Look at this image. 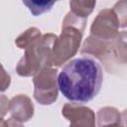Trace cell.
Masks as SVG:
<instances>
[{"label":"cell","mask_w":127,"mask_h":127,"mask_svg":"<svg viewBox=\"0 0 127 127\" xmlns=\"http://www.w3.org/2000/svg\"><path fill=\"white\" fill-rule=\"evenodd\" d=\"M126 6H127V3L126 1L122 0V1H119L117 2L112 10L114 11V13L116 14L118 20H119V23H120V28H125L126 27V24H127V12H126Z\"/></svg>","instance_id":"obj_14"},{"label":"cell","mask_w":127,"mask_h":127,"mask_svg":"<svg viewBox=\"0 0 127 127\" xmlns=\"http://www.w3.org/2000/svg\"><path fill=\"white\" fill-rule=\"evenodd\" d=\"M124 113L121 114L117 108L112 106H104L96 112V124L98 127L112 123L124 124Z\"/></svg>","instance_id":"obj_10"},{"label":"cell","mask_w":127,"mask_h":127,"mask_svg":"<svg viewBox=\"0 0 127 127\" xmlns=\"http://www.w3.org/2000/svg\"><path fill=\"white\" fill-rule=\"evenodd\" d=\"M57 35L47 33L41 36L35 43L25 50V54L16 65V71L20 76H34L43 69L51 68L52 49Z\"/></svg>","instance_id":"obj_3"},{"label":"cell","mask_w":127,"mask_h":127,"mask_svg":"<svg viewBox=\"0 0 127 127\" xmlns=\"http://www.w3.org/2000/svg\"><path fill=\"white\" fill-rule=\"evenodd\" d=\"M62 114L69 121L68 127H95L94 112L82 104L65 103L62 108Z\"/></svg>","instance_id":"obj_7"},{"label":"cell","mask_w":127,"mask_h":127,"mask_svg":"<svg viewBox=\"0 0 127 127\" xmlns=\"http://www.w3.org/2000/svg\"><path fill=\"white\" fill-rule=\"evenodd\" d=\"M42 36L41 31L36 27H31L27 29L24 33H22L18 38L15 40V44L19 49L26 50L29 48L33 43H35L38 39H40Z\"/></svg>","instance_id":"obj_12"},{"label":"cell","mask_w":127,"mask_h":127,"mask_svg":"<svg viewBox=\"0 0 127 127\" xmlns=\"http://www.w3.org/2000/svg\"><path fill=\"white\" fill-rule=\"evenodd\" d=\"M8 105H9V99L6 95L0 94V117L3 118L7 112H8Z\"/></svg>","instance_id":"obj_16"},{"label":"cell","mask_w":127,"mask_h":127,"mask_svg":"<svg viewBox=\"0 0 127 127\" xmlns=\"http://www.w3.org/2000/svg\"><path fill=\"white\" fill-rule=\"evenodd\" d=\"M10 84H11V76L5 70L3 65L0 64V92L7 90Z\"/></svg>","instance_id":"obj_15"},{"label":"cell","mask_w":127,"mask_h":127,"mask_svg":"<svg viewBox=\"0 0 127 127\" xmlns=\"http://www.w3.org/2000/svg\"><path fill=\"white\" fill-rule=\"evenodd\" d=\"M0 127H8V123L6 120L0 117Z\"/></svg>","instance_id":"obj_19"},{"label":"cell","mask_w":127,"mask_h":127,"mask_svg":"<svg viewBox=\"0 0 127 127\" xmlns=\"http://www.w3.org/2000/svg\"><path fill=\"white\" fill-rule=\"evenodd\" d=\"M58 69L51 67L38 72L33 77L34 98L42 105L53 104L59 95L57 82Z\"/></svg>","instance_id":"obj_4"},{"label":"cell","mask_w":127,"mask_h":127,"mask_svg":"<svg viewBox=\"0 0 127 127\" xmlns=\"http://www.w3.org/2000/svg\"><path fill=\"white\" fill-rule=\"evenodd\" d=\"M34 104L26 94H18L9 100L8 112L12 119L25 123L34 116Z\"/></svg>","instance_id":"obj_8"},{"label":"cell","mask_w":127,"mask_h":127,"mask_svg":"<svg viewBox=\"0 0 127 127\" xmlns=\"http://www.w3.org/2000/svg\"><path fill=\"white\" fill-rule=\"evenodd\" d=\"M120 23L112 9L101 10L90 26V36L103 41H112L119 34Z\"/></svg>","instance_id":"obj_5"},{"label":"cell","mask_w":127,"mask_h":127,"mask_svg":"<svg viewBox=\"0 0 127 127\" xmlns=\"http://www.w3.org/2000/svg\"><path fill=\"white\" fill-rule=\"evenodd\" d=\"M86 20L80 19L68 12L63 20L62 32L57 36L52 49L53 65L57 67L66 64L78 52Z\"/></svg>","instance_id":"obj_2"},{"label":"cell","mask_w":127,"mask_h":127,"mask_svg":"<svg viewBox=\"0 0 127 127\" xmlns=\"http://www.w3.org/2000/svg\"><path fill=\"white\" fill-rule=\"evenodd\" d=\"M23 4L27 6L30 12L34 16H40L46 12L51 11L56 4L55 1H23Z\"/></svg>","instance_id":"obj_13"},{"label":"cell","mask_w":127,"mask_h":127,"mask_svg":"<svg viewBox=\"0 0 127 127\" xmlns=\"http://www.w3.org/2000/svg\"><path fill=\"white\" fill-rule=\"evenodd\" d=\"M102 81L101 65L88 56L68 61L57 77L59 90L67 100L75 104L92 100L98 94Z\"/></svg>","instance_id":"obj_1"},{"label":"cell","mask_w":127,"mask_h":127,"mask_svg":"<svg viewBox=\"0 0 127 127\" xmlns=\"http://www.w3.org/2000/svg\"><path fill=\"white\" fill-rule=\"evenodd\" d=\"M109 72L119 71L126 65V32L122 31L111 41L105 56L100 61Z\"/></svg>","instance_id":"obj_6"},{"label":"cell","mask_w":127,"mask_h":127,"mask_svg":"<svg viewBox=\"0 0 127 127\" xmlns=\"http://www.w3.org/2000/svg\"><path fill=\"white\" fill-rule=\"evenodd\" d=\"M102 127H124V125L120 124V123H112V124H108V125H104Z\"/></svg>","instance_id":"obj_18"},{"label":"cell","mask_w":127,"mask_h":127,"mask_svg":"<svg viewBox=\"0 0 127 127\" xmlns=\"http://www.w3.org/2000/svg\"><path fill=\"white\" fill-rule=\"evenodd\" d=\"M96 5L95 1H81V0H73L69 1L70 11L76 17L87 20L88 16L92 13L94 7Z\"/></svg>","instance_id":"obj_11"},{"label":"cell","mask_w":127,"mask_h":127,"mask_svg":"<svg viewBox=\"0 0 127 127\" xmlns=\"http://www.w3.org/2000/svg\"><path fill=\"white\" fill-rule=\"evenodd\" d=\"M7 123H8V127H25L24 125H22V123L12 119V118H9L7 120Z\"/></svg>","instance_id":"obj_17"},{"label":"cell","mask_w":127,"mask_h":127,"mask_svg":"<svg viewBox=\"0 0 127 127\" xmlns=\"http://www.w3.org/2000/svg\"><path fill=\"white\" fill-rule=\"evenodd\" d=\"M110 43L111 41H103L89 35L82 44V47L80 49V54L82 56L83 55L92 56L98 59L99 61H101L102 58L105 56Z\"/></svg>","instance_id":"obj_9"}]
</instances>
